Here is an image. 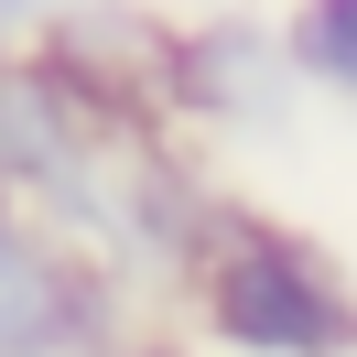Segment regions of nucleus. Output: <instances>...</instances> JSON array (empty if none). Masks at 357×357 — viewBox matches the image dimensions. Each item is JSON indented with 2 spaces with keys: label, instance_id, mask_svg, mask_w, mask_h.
Segmentation results:
<instances>
[{
  "label": "nucleus",
  "instance_id": "obj_7",
  "mask_svg": "<svg viewBox=\"0 0 357 357\" xmlns=\"http://www.w3.org/2000/svg\"><path fill=\"white\" fill-rule=\"evenodd\" d=\"M44 11H66V0H0V33H33Z\"/></svg>",
  "mask_w": 357,
  "mask_h": 357
},
{
  "label": "nucleus",
  "instance_id": "obj_8",
  "mask_svg": "<svg viewBox=\"0 0 357 357\" xmlns=\"http://www.w3.org/2000/svg\"><path fill=\"white\" fill-rule=\"evenodd\" d=\"M119 357H184V347H119Z\"/></svg>",
  "mask_w": 357,
  "mask_h": 357
},
{
  "label": "nucleus",
  "instance_id": "obj_6",
  "mask_svg": "<svg viewBox=\"0 0 357 357\" xmlns=\"http://www.w3.org/2000/svg\"><path fill=\"white\" fill-rule=\"evenodd\" d=\"M282 44H292V76H303V87L357 98V0H292Z\"/></svg>",
  "mask_w": 357,
  "mask_h": 357
},
{
  "label": "nucleus",
  "instance_id": "obj_2",
  "mask_svg": "<svg viewBox=\"0 0 357 357\" xmlns=\"http://www.w3.org/2000/svg\"><path fill=\"white\" fill-rule=\"evenodd\" d=\"M33 54L54 87L98 119V130H152L174 119V22H152L141 0H66L33 22Z\"/></svg>",
  "mask_w": 357,
  "mask_h": 357
},
{
  "label": "nucleus",
  "instance_id": "obj_3",
  "mask_svg": "<svg viewBox=\"0 0 357 357\" xmlns=\"http://www.w3.org/2000/svg\"><path fill=\"white\" fill-rule=\"evenodd\" d=\"M119 347V282L66 249L22 195H0V357H98Z\"/></svg>",
  "mask_w": 357,
  "mask_h": 357
},
{
  "label": "nucleus",
  "instance_id": "obj_4",
  "mask_svg": "<svg viewBox=\"0 0 357 357\" xmlns=\"http://www.w3.org/2000/svg\"><path fill=\"white\" fill-rule=\"evenodd\" d=\"M292 44L271 22H195L174 33V119H227V130H282L292 119Z\"/></svg>",
  "mask_w": 357,
  "mask_h": 357
},
{
  "label": "nucleus",
  "instance_id": "obj_1",
  "mask_svg": "<svg viewBox=\"0 0 357 357\" xmlns=\"http://www.w3.org/2000/svg\"><path fill=\"white\" fill-rule=\"evenodd\" d=\"M184 271H195V325L227 357H357L347 271L314 238H292V227L249 217V206H217L206 217V249Z\"/></svg>",
  "mask_w": 357,
  "mask_h": 357
},
{
  "label": "nucleus",
  "instance_id": "obj_5",
  "mask_svg": "<svg viewBox=\"0 0 357 357\" xmlns=\"http://www.w3.org/2000/svg\"><path fill=\"white\" fill-rule=\"evenodd\" d=\"M87 141H98V119L54 87L44 54H0V195H33V206H44L54 184L76 174Z\"/></svg>",
  "mask_w": 357,
  "mask_h": 357
}]
</instances>
